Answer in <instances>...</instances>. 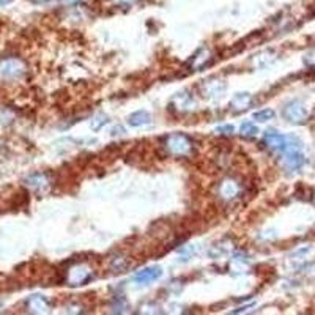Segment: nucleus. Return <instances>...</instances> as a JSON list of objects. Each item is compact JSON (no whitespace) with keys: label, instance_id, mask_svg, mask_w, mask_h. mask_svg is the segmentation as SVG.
<instances>
[{"label":"nucleus","instance_id":"obj_1","mask_svg":"<svg viewBox=\"0 0 315 315\" xmlns=\"http://www.w3.org/2000/svg\"><path fill=\"white\" fill-rule=\"evenodd\" d=\"M284 166L290 170V172H295V170H299L302 166H304V155H302L301 151V145L298 141H293V139H290V144L287 147V150L284 151Z\"/></svg>","mask_w":315,"mask_h":315},{"label":"nucleus","instance_id":"obj_2","mask_svg":"<svg viewBox=\"0 0 315 315\" xmlns=\"http://www.w3.org/2000/svg\"><path fill=\"white\" fill-rule=\"evenodd\" d=\"M25 73L24 61L19 58H5L0 61V79L2 81H18Z\"/></svg>","mask_w":315,"mask_h":315},{"label":"nucleus","instance_id":"obj_3","mask_svg":"<svg viewBox=\"0 0 315 315\" xmlns=\"http://www.w3.org/2000/svg\"><path fill=\"white\" fill-rule=\"evenodd\" d=\"M166 148L173 156H184L193 150V144L184 134L176 133V134H170L166 139Z\"/></svg>","mask_w":315,"mask_h":315},{"label":"nucleus","instance_id":"obj_4","mask_svg":"<svg viewBox=\"0 0 315 315\" xmlns=\"http://www.w3.org/2000/svg\"><path fill=\"white\" fill-rule=\"evenodd\" d=\"M282 115L290 123H304L309 117V112H307V107L304 106V103H301V101H298V99H293L284 106Z\"/></svg>","mask_w":315,"mask_h":315},{"label":"nucleus","instance_id":"obj_5","mask_svg":"<svg viewBox=\"0 0 315 315\" xmlns=\"http://www.w3.org/2000/svg\"><path fill=\"white\" fill-rule=\"evenodd\" d=\"M90 277H92V270L85 263H76L68 270L67 279L70 285L76 287V285H84Z\"/></svg>","mask_w":315,"mask_h":315},{"label":"nucleus","instance_id":"obj_6","mask_svg":"<svg viewBox=\"0 0 315 315\" xmlns=\"http://www.w3.org/2000/svg\"><path fill=\"white\" fill-rule=\"evenodd\" d=\"M263 144L273 151H279L284 153L290 144V137H285L279 133H267L263 137Z\"/></svg>","mask_w":315,"mask_h":315},{"label":"nucleus","instance_id":"obj_7","mask_svg":"<svg viewBox=\"0 0 315 315\" xmlns=\"http://www.w3.org/2000/svg\"><path fill=\"white\" fill-rule=\"evenodd\" d=\"M239 191H241V187H239V184L233 178H224L219 183V186H218V194H219V197L222 200H227V202H230L235 197H238Z\"/></svg>","mask_w":315,"mask_h":315},{"label":"nucleus","instance_id":"obj_8","mask_svg":"<svg viewBox=\"0 0 315 315\" xmlns=\"http://www.w3.org/2000/svg\"><path fill=\"white\" fill-rule=\"evenodd\" d=\"M161 276H162V268L158 267V265H153V267H147V268H144V270L139 271V273L134 276V281H136L137 284H144V285H147V284H150V282L158 281Z\"/></svg>","mask_w":315,"mask_h":315},{"label":"nucleus","instance_id":"obj_9","mask_svg":"<svg viewBox=\"0 0 315 315\" xmlns=\"http://www.w3.org/2000/svg\"><path fill=\"white\" fill-rule=\"evenodd\" d=\"M128 124L133 128H141V126H148L151 124V115L147 110H137L133 112L128 117Z\"/></svg>","mask_w":315,"mask_h":315},{"label":"nucleus","instance_id":"obj_10","mask_svg":"<svg viewBox=\"0 0 315 315\" xmlns=\"http://www.w3.org/2000/svg\"><path fill=\"white\" fill-rule=\"evenodd\" d=\"M27 306L30 309V312H35V313H43L49 309V301L43 296V295H33L29 298L27 301Z\"/></svg>","mask_w":315,"mask_h":315},{"label":"nucleus","instance_id":"obj_11","mask_svg":"<svg viewBox=\"0 0 315 315\" xmlns=\"http://www.w3.org/2000/svg\"><path fill=\"white\" fill-rule=\"evenodd\" d=\"M250 101H252V96H250V93H247V92H243V93H236V95H233V98L230 99V106H232V109H235V110H246L247 107H249V104H250Z\"/></svg>","mask_w":315,"mask_h":315},{"label":"nucleus","instance_id":"obj_12","mask_svg":"<svg viewBox=\"0 0 315 315\" xmlns=\"http://www.w3.org/2000/svg\"><path fill=\"white\" fill-rule=\"evenodd\" d=\"M27 184L35 191H44L49 186V178L44 173H33L27 178Z\"/></svg>","mask_w":315,"mask_h":315},{"label":"nucleus","instance_id":"obj_13","mask_svg":"<svg viewBox=\"0 0 315 315\" xmlns=\"http://www.w3.org/2000/svg\"><path fill=\"white\" fill-rule=\"evenodd\" d=\"M271 52H268V50H265V52H260L257 55H254V58H252V63L257 67V68H265V67H268L270 63L273 61L274 57H270Z\"/></svg>","mask_w":315,"mask_h":315},{"label":"nucleus","instance_id":"obj_14","mask_svg":"<svg viewBox=\"0 0 315 315\" xmlns=\"http://www.w3.org/2000/svg\"><path fill=\"white\" fill-rule=\"evenodd\" d=\"M247 265H249V260H247L246 256L241 254V252H238V254H235L232 257V268H233V271H239V273H241L247 267Z\"/></svg>","mask_w":315,"mask_h":315},{"label":"nucleus","instance_id":"obj_15","mask_svg":"<svg viewBox=\"0 0 315 315\" xmlns=\"http://www.w3.org/2000/svg\"><path fill=\"white\" fill-rule=\"evenodd\" d=\"M210 58V52L207 49H200L199 52L193 57V60H191V65H193V68H202L207 63V60Z\"/></svg>","mask_w":315,"mask_h":315},{"label":"nucleus","instance_id":"obj_16","mask_svg":"<svg viewBox=\"0 0 315 315\" xmlns=\"http://www.w3.org/2000/svg\"><path fill=\"white\" fill-rule=\"evenodd\" d=\"M239 133H241V136H244V137H254V136H257L259 128L254 123L246 121V123H243L241 126H239Z\"/></svg>","mask_w":315,"mask_h":315},{"label":"nucleus","instance_id":"obj_17","mask_svg":"<svg viewBox=\"0 0 315 315\" xmlns=\"http://www.w3.org/2000/svg\"><path fill=\"white\" fill-rule=\"evenodd\" d=\"M109 123V117L104 115V113H98V115H95L90 121V126H92V130L93 131H99L101 128H103L104 124Z\"/></svg>","mask_w":315,"mask_h":315},{"label":"nucleus","instance_id":"obj_18","mask_svg":"<svg viewBox=\"0 0 315 315\" xmlns=\"http://www.w3.org/2000/svg\"><path fill=\"white\" fill-rule=\"evenodd\" d=\"M254 120L256 121H268V120H273L274 118V110L273 109H263V110H259V112H254Z\"/></svg>","mask_w":315,"mask_h":315},{"label":"nucleus","instance_id":"obj_19","mask_svg":"<svg viewBox=\"0 0 315 315\" xmlns=\"http://www.w3.org/2000/svg\"><path fill=\"white\" fill-rule=\"evenodd\" d=\"M126 260L124 259H121V257H118V259H112V265H110V268L115 271V273H121L124 268H126Z\"/></svg>","mask_w":315,"mask_h":315},{"label":"nucleus","instance_id":"obj_20","mask_svg":"<svg viewBox=\"0 0 315 315\" xmlns=\"http://www.w3.org/2000/svg\"><path fill=\"white\" fill-rule=\"evenodd\" d=\"M304 61H306V65H309V67L315 68V49H313V50H310V52H307V54H306V57H304Z\"/></svg>","mask_w":315,"mask_h":315},{"label":"nucleus","instance_id":"obj_21","mask_svg":"<svg viewBox=\"0 0 315 315\" xmlns=\"http://www.w3.org/2000/svg\"><path fill=\"white\" fill-rule=\"evenodd\" d=\"M216 133H221V134H232V133H233V126H232V124L218 126V128H216Z\"/></svg>","mask_w":315,"mask_h":315},{"label":"nucleus","instance_id":"obj_22","mask_svg":"<svg viewBox=\"0 0 315 315\" xmlns=\"http://www.w3.org/2000/svg\"><path fill=\"white\" fill-rule=\"evenodd\" d=\"M10 0H0V5H5V4H8Z\"/></svg>","mask_w":315,"mask_h":315},{"label":"nucleus","instance_id":"obj_23","mask_svg":"<svg viewBox=\"0 0 315 315\" xmlns=\"http://www.w3.org/2000/svg\"><path fill=\"white\" fill-rule=\"evenodd\" d=\"M117 2H126V4H130V2H133V0H117Z\"/></svg>","mask_w":315,"mask_h":315}]
</instances>
